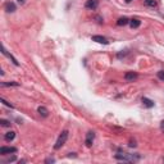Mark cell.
<instances>
[{"mask_svg":"<svg viewBox=\"0 0 164 164\" xmlns=\"http://www.w3.org/2000/svg\"><path fill=\"white\" fill-rule=\"evenodd\" d=\"M1 86H18L17 82H1Z\"/></svg>","mask_w":164,"mask_h":164,"instance_id":"16","label":"cell"},{"mask_svg":"<svg viewBox=\"0 0 164 164\" xmlns=\"http://www.w3.org/2000/svg\"><path fill=\"white\" fill-rule=\"evenodd\" d=\"M137 73H135V72H127L126 74H124V80L126 81H131V82H133L135 80H137Z\"/></svg>","mask_w":164,"mask_h":164,"instance_id":"6","label":"cell"},{"mask_svg":"<svg viewBox=\"0 0 164 164\" xmlns=\"http://www.w3.org/2000/svg\"><path fill=\"white\" fill-rule=\"evenodd\" d=\"M130 23V19L127 18V17H122V18H119L118 19V22H117V25L118 26H126Z\"/></svg>","mask_w":164,"mask_h":164,"instance_id":"14","label":"cell"},{"mask_svg":"<svg viewBox=\"0 0 164 164\" xmlns=\"http://www.w3.org/2000/svg\"><path fill=\"white\" fill-rule=\"evenodd\" d=\"M17 149L16 148H8V146H3L0 148V154L5 155V154H10V153H16Z\"/></svg>","mask_w":164,"mask_h":164,"instance_id":"5","label":"cell"},{"mask_svg":"<svg viewBox=\"0 0 164 164\" xmlns=\"http://www.w3.org/2000/svg\"><path fill=\"white\" fill-rule=\"evenodd\" d=\"M94 140H95V133L94 132H87V135H86V140H85V142H86V146H90L92 145V142H94Z\"/></svg>","mask_w":164,"mask_h":164,"instance_id":"3","label":"cell"},{"mask_svg":"<svg viewBox=\"0 0 164 164\" xmlns=\"http://www.w3.org/2000/svg\"><path fill=\"white\" fill-rule=\"evenodd\" d=\"M140 25H141V21L137 19V18H133V19H131V21H130V26H131L132 28L140 27Z\"/></svg>","mask_w":164,"mask_h":164,"instance_id":"11","label":"cell"},{"mask_svg":"<svg viewBox=\"0 0 164 164\" xmlns=\"http://www.w3.org/2000/svg\"><path fill=\"white\" fill-rule=\"evenodd\" d=\"M1 103L4 104V105H7V106H10V108H13V105H12V104H9V103H8V101H5L4 99H1Z\"/></svg>","mask_w":164,"mask_h":164,"instance_id":"19","label":"cell"},{"mask_svg":"<svg viewBox=\"0 0 164 164\" xmlns=\"http://www.w3.org/2000/svg\"><path fill=\"white\" fill-rule=\"evenodd\" d=\"M1 50H3V54H4V55H7L8 58H10V59H12V62H13L14 64H16V65H19V63H18V62H17V59L14 58V56L12 55V54H9V53L7 51V49H5L4 46H1Z\"/></svg>","mask_w":164,"mask_h":164,"instance_id":"7","label":"cell"},{"mask_svg":"<svg viewBox=\"0 0 164 164\" xmlns=\"http://www.w3.org/2000/svg\"><path fill=\"white\" fill-rule=\"evenodd\" d=\"M67 139H68V131H63V132H62L60 135H59L58 140H56V142H55V145H54V149H55V150L60 149L62 146H63V145L65 144Z\"/></svg>","mask_w":164,"mask_h":164,"instance_id":"1","label":"cell"},{"mask_svg":"<svg viewBox=\"0 0 164 164\" xmlns=\"http://www.w3.org/2000/svg\"><path fill=\"white\" fill-rule=\"evenodd\" d=\"M14 137H16V132L14 131H9V132L5 133L4 139H5V141H12V140H14Z\"/></svg>","mask_w":164,"mask_h":164,"instance_id":"10","label":"cell"},{"mask_svg":"<svg viewBox=\"0 0 164 164\" xmlns=\"http://www.w3.org/2000/svg\"><path fill=\"white\" fill-rule=\"evenodd\" d=\"M158 78L164 81V71H160V72H158Z\"/></svg>","mask_w":164,"mask_h":164,"instance_id":"18","label":"cell"},{"mask_svg":"<svg viewBox=\"0 0 164 164\" xmlns=\"http://www.w3.org/2000/svg\"><path fill=\"white\" fill-rule=\"evenodd\" d=\"M86 8H89V9H96L97 8V1L96 0H89V1L86 3Z\"/></svg>","mask_w":164,"mask_h":164,"instance_id":"9","label":"cell"},{"mask_svg":"<svg viewBox=\"0 0 164 164\" xmlns=\"http://www.w3.org/2000/svg\"><path fill=\"white\" fill-rule=\"evenodd\" d=\"M55 159H53V158H47V159L45 160V163H54Z\"/></svg>","mask_w":164,"mask_h":164,"instance_id":"20","label":"cell"},{"mask_svg":"<svg viewBox=\"0 0 164 164\" xmlns=\"http://www.w3.org/2000/svg\"><path fill=\"white\" fill-rule=\"evenodd\" d=\"M144 1L146 5H149V7H151V8L156 7V1H155V0H144Z\"/></svg>","mask_w":164,"mask_h":164,"instance_id":"15","label":"cell"},{"mask_svg":"<svg viewBox=\"0 0 164 164\" xmlns=\"http://www.w3.org/2000/svg\"><path fill=\"white\" fill-rule=\"evenodd\" d=\"M131 1H132V0H126V3H131Z\"/></svg>","mask_w":164,"mask_h":164,"instance_id":"23","label":"cell"},{"mask_svg":"<svg viewBox=\"0 0 164 164\" xmlns=\"http://www.w3.org/2000/svg\"><path fill=\"white\" fill-rule=\"evenodd\" d=\"M115 158L119 160H124V162H137V160L140 159L137 155H132V154H126V153H123V154H117L115 155Z\"/></svg>","mask_w":164,"mask_h":164,"instance_id":"2","label":"cell"},{"mask_svg":"<svg viewBox=\"0 0 164 164\" xmlns=\"http://www.w3.org/2000/svg\"><path fill=\"white\" fill-rule=\"evenodd\" d=\"M18 1L21 3V4H23V3H25V1H26V0H18Z\"/></svg>","mask_w":164,"mask_h":164,"instance_id":"22","label":"cell"},{"mask_svg":"<svg viewBox=\"0 0 164 164\" xmlns=\"http://www.w3.org/2000/svg\"><path fill=\"white\" fill-rule=\"evenodd\" d=\"M0 123H1L3 127H9V126H10V122L5 121V119H1V121H0Z\"/></svg>","mask_w":164,"mask_h":164,"instance_id":"17","label":"cell"},{"mask_svg":"<svg viewBox=\"0 0 164 164\" xmlns=\"http://www.w3.org/2000/svg\"><path fill=\"white\" fill-rule=\"evenodd\" d=\"M92 41H96V43H99V44H104V45H108L109 44V41H108V38H105V37H103V36H99V35H96V36H92Z\"/></svg>","mask_w":164,"mask_h":164,"instance_id":"4","label":"cell"},{"mask_svg":"<svg viewBox=\"0 0 164 164\" xmlns=\"http://www.w3.org/2000/svg\"><path fill=\"white\" fill-rule=\"evenodd\" d=\"M5 10H7L8 13H13V12L16 10V4H14V3H7V5H5Z\"/></svg>","mask_w":164,"mask_h":164,"instance_id":"12","label":"cell"},{"mask_svg":"<svg viewBox=\"0 0 164 164\" xmlns=\"http://www.w3.org/2000/svg\"><path fill=\"white\" fill-rule=\"evenodd\" d=\"M160 130H162V132L164 133V121H162V123H160Z\"/></svg>","mask_w":164,"mask_h":164,"instance_id":"21","label":"cell"},{"mask_svg":"<svg viewBox=\"0 0 164 164\" xmlns=\"http://www.w3.org/2000/svg\"><path fill=\"white\" fill-rule=\"evenodd\" d=\"M142 104H144L146 108H153L154 106V101H151L148 97H142Z\"/></svg>","mask_w":164,"mask_h":164,"instance_id":"13","label":"cell"},{"mask_svg":"<svg viewBox=\"0 0 164 164\" xmlns=\"http://www.w3.org/2000/svg\"><path fill=\"white\" fill-rule=\"evenodd\" d=\"M37 112H38V114H40L41 117H44V118H46L47 115H49V110H47L45 106H38Z\"/></svg>","mask_w":164,"mask_h":164,"instance_id":"8","label":"cell"}]
</instances>
